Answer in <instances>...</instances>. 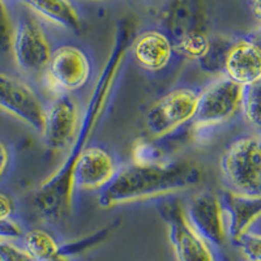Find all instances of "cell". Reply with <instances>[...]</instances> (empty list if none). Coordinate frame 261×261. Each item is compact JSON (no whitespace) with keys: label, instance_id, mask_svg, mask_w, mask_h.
I'll return each mask as SVG.
<instances>
[{"label":"cell","instance_id":"1","mask_svg":"<svg viewBox=\"0 0 261 261\" xmlns=\"http://www.w3.org/2000/svg\"><path fill=\"white\" fill-rule=\"evenodd\" d=\"M129 25L120 27L115 43L107 58L105 68L99 73L92 95L80 115V122L73 140L68 148V154L55 174L46 179L34 196V205L41 216L48 220H58L68 213L73 204L74 188L72 175L79 157L89 146L95 129L99 127L105 111L122 80L129 46L132 42Z\"/></svg>","mask_w":261,"mask_h":261},{"label":"cell","instance_id":"2","mask_svg":"<svg viewBox=\"0 0 261 261\" xmlns=\"http://www.w3.org/2000/svg\"><path fill=\"white\" fill-rule=\"evenodd\" d=\"M201 180V169L191 161L145 165L134 162L120 167L115 178L102 188L98 204L102 208H113L195 188Z\"/></svg>","mask_w":261,"mask_h":261},{"label":"cell","instance_id":"3","mask_svg":"<svg viewBox=\"0 0 261 261\" xmlns=\"http://www.w3.org/2000/svg\"><path fill=\"white\" fill-rule=\"evenodd\" d=\"M221 172L227 191L247 197L261 196V143L258 135L232 141L221 158Z\"/></svg>","mask_w":261,"mask_h":261},{"label":"cell","instance_id":"4","mask_svg":"<svg viewBox=\"0 0 261 261\" xmlns=\"http://www.w3.org/2000/svg\"><path fill=\"white\" fill-rule=\"evenodd\" d=\"M197 98L199 90L190 86H179L162 95L146 111V132L153 139H163L192 122L197 107Z\"/></svg>","mask_w":261,"mask_h":261},{"label":"cell","instance_id":"5","mask_svg":"<svg viewBox=\"0 0 261 261\" xmlns=\"http://www.w3.org/2000/svg\"><path fill=\"white\" fill-rule=\"evenodd\" d=\"M242 86L225 76L216 79L199 92L193 124L197 132H205L230 122L239 111Z\"/></svg>","mask_w":261,"mask_h":261},{"label":"cell","instance_id":"6","mask_svg":"<svg viewBox=\"0 0 261 261\" xmlns=\"http://www.w3.org/2000/svg\"><path fill=\"white\" fill-rule=\"evenodd\" d=\"M45 73L48 86L57 94H71L92 80L93 60L83 47L67 43L54 48Z\"/></svg>","mask_w":261,"mask_h":261},{"label":"cell","instance_id":"7","mask_svg":"<svg viewBox=\"0 0 261 261\" xmlns=\"http://www.w3.org/2000/svg\"><path fill=\"white\" fill-rule=\"evenodd\" d=\"M47 33L30 15L20 16L13 25L11 51L20 71L28 74L45 72L53 54Z\"/></svg>","mask_w":261,"mask_h":261},{"label":"cell","instance_id":"8","mask_svg":"<svg viewBox=\"0 0 261 261\" xmlns=\"http://www.w3.org/2000/svg\"><path fill=\"white\" fill-rule=\"evenodd\" d=\"M160 213L166 221L176 261H218L217 251L192 228L180 202H165Z\"/></svg>","mask_w":261,"mask_h":261},{"label":"cell","instance_id":"9","mask_svg":"<svg viewBox=\"0 0 261 261\" xmlns=\"http://www.w3.org/2000/svg\"><path fill=\"white\" fill-rule=\"evenodd\" d=\"M0 110L15 116L38 135L42 134L46 105L22 79L0 72Z\"/></svg>","mask_w":261,"mask_h":261},{"label":"cell","instance_id":"10","mask_svg":"<svg viewBox=\"0 0 261 261\" xmlns=\"http://www.w3.org/2000/svg\"><path fill=\"white\" fill-rule=\"evenodd\" d=\"M187 221L204 241L216 251L227 243L225 217L220 196L211 191H202L191 199L184 208Z\"/></svg>","mask_w":261,"mask_h":261},{"label":"cell","instance_id":"11","mask_svg":"<svg viewBox=\"0 0 261 261\" xmlns=\"http://www.w3.org/2000/svg\"><path fill=\"white\" fill-rule=\"evenodd\" d=\"M80 115V107L71 94L60 93L54 97L46 106L45 124L41 134L46 146L53 150L68 149L77 130Z\"/></svg>","mask_w":261,"mask_h":261},{"label":"cell","instance_id":"12","mask_svg":"<svg viewBox=\"0 0 261 261\" xmlns=\"http://www.w3.org/2000/svg\"><path fill=\"white\" fill-rule=\"evenodd\" d=\"M119 169L113 151L102 145H89L74 166L72 175L74 191H101L115 178Z\"/></svg>","mask_w":261,"mask_h":261},{"label":"cell","instance_id":"13","mask_svg":"<svg viewBox=\"0 0 261 261\" xmlns=\"http://www.w3.org/2000/svg\"><path fill=\"white\" fill-rule=\"evenodd\" d=\"M222 73L241 86L261 81V50L257 42L242 38L230 43L223 59Z\"/></svg>","mask_w":261,"mask_h":261},{"label":"cell","instance_id":"14","mask_svg":"<svg viewBox=\"0 0 261 261\" xmlns=\"http://www.w3.org/2000/svg\"><path fill=\"white\" fill-rule=\"evenodd\" d=\"M129 54L145 71L160 72L170 64L175 54V47L166 33L148 29L139 33L132 39Z\"/></svg>","mask_w":261,"mask_h":261},{"label":"cell","instance_id":"15","mask_svg":"<svg viewBox=\"0 0 261 261\" xmlns=\"http://www.w3.org/2000/svg\"><path fill=\"white\" fill-rule=\"evenodd\" d=\"M220 199L222 202L228 241H238L249 230L258 227L261 217L260 199L247 197L230 191H226L222 196H220Z\"/></svg>","mask_w":261,"mask_h":261},{"label":"cell","instance_id":"16","mask_svg":"<svg viewBox=\"0 0 261 261\" xmlns=\"http://www.w3.org/2000/svg\"><path fill=\"white\" fill-rule=\"evenodd\" d=\"M21 3L54 25L80 33L83 18L73 0H21Z\"/></svg>","mask_w":261,"mask_h":261},{"label":"cell","instance_id":"17","mask_svg":"<svg viewBox=\"0 0 261 261\" xmlns=\"http://www.w3.org/2000/svg\"><path fill=\"white\" fill-rule=\"evenodd\" d=\"M20 244L32 261H67L63 252V244L43 228L27 230Z\"/></svg>","mask_w":261,"mask_h":261},{"label":"cell","instance_id":"18","mask_svg":"<svg viewBox=\"0 0 261 261\" xmlns=\"http://www.w3.org/2000/svg\"><path fill=\"white\" fill-rule=\"evenodd\" d=\"M27 228L17 217V202L9 192L0 190V239L20 243Z\"/></svg>","mask_w":261,"mask_h":261},{"label":"cell","instance_id":"19","mask_svg":"<svg viewBox=\"0 0 261 261\" xmlns=\"http://www.w3.org/2000/svg\"><path fill=\"white\" fill-rule=\"evenodd\" d=\"M175 53L191 60H200L206 55L211 46V39L204 32H191L172 42Z\"/></svg>","mask_w":261,"mask_h":261},{"label":"cell","instance_id":"20","mask_svg":"<svg viewBox=\"0 0 261 261\" xmlns=\"http://www.w3.org/2000/svg\"><path fill=\"white\" fill-rule=\"evenodd\" d=\"M260 85L261 81L242 86L239 103V111L255 129L260 128Z\"/></svg>","mask_w":261,"mask_h":261},{"label":"cell","instance_id":"21","mask_svg":"<svg viewBox=\"0 0 261 261\" xmlns=\"http://www.w3.org/2000/svg\"><path fill=\"white\" fill-rule=\"evenodd\" d=\"M239 246L247 261H260L261 258V237L260 227H255L242 235L234 242Z\"/></svg>","mask_w":261,"mask_h":261},{"label":"cell","instance_id":"22","mask_svg":"<svg viewBox=\"0 0 261 261\" xmlns=\"http://www.w3.org/2000/svg\"><path fill=\"white\" fill-rule=\"evenodd\" d=\"M13 22L12 17L3 0H0V55L11 51L13 36Z\"/></svg>","mask_w":261,"mask_h":261},{"label":"cell","instance_id":"23","mask_svg":"<svg viewBox=\"0 0 261 261\" xmlns=\"http://www.w3.org/2000/svg\"><path fill=\"white\" fill-rule=\"evenodd\" d=\"M0 261H32L18 242L0 239Z\"/></svg>","mask_w":261,"mask_h":261},{"label":"cell","instance_id":"24","mask_svg":"<svg viewBox=\"0 0 261 261\" xmlns=\"http://www.w3.org/2000/svg\"><path fill=\"white\" fill-rule=\"evenodd\" d=\"M15 153L11 144L6 140L0 139V183L12 171Z\"/></svg>","mask_w":261,"mask_h":261},{"label":"cell","instance_id":"25","mask_svg":"<svg viewBox=\"0 0 261 261\" xmlns=\"http://www.w3.org/2000/svg\"><path fill=\"white\" fill-rule=\"evenodd\" d=\"M135 163H141V165H145V163H158V151L157 149L153 145H150L149 143H139L135 148Z\"/></svg>","mask_w":261,"mask_h":261},{"label":"cell","instance_id":"26","mask_svg":"<svg viewBox=\"0 0 261 261\" xmlns=\"http://www.w3.org/2000/svg\"><path fill=\"white\" fill-rule=\"evenodd\" d=\"M251 9L257 20H260V0H251Z\"/></svg>","mask_w":261,"mask_h":261},{"label":"cell","instance_id":"27","mask_svg":"<svg viewBox=\"0 0 261 261\" xmlns=\"http://www.w3.org/2000/svg\"><path fill=\"white\" fill-rule=\"evenodd\" d=\"M3 2H6V0H3Z\"/></svg>","mask_w":261,"mask_h":261}]
</instances>
